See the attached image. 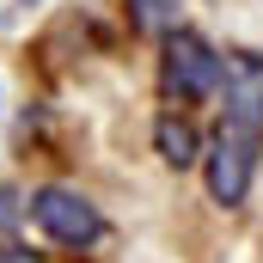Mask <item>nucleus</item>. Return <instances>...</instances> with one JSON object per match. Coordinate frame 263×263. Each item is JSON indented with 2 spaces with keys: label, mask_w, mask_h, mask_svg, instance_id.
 Wrapping results in <instances>:
<instances>
[{
  "label": "nucleus",
  "mask_w": 263,
  "mask_h": 263,
  "mask_svg": "<svg viewBox=\"0 0 263 263\" xmlns=\"http://www.w3.org/2000/svg\"><path fill=\"white\" fill-rule=\"evenodd\" d=\"M135 18L147 25V31H172V12H165V0H129Z\"/></svg>",
  "instance_id": "423d86ee"
},
{
  "label": "nucleus",
  "mask_w": 263,
  "mask_h": 263,
  "mask_svg": "<svg viewBox=\"0 0 263 263\" xmlns=\"http://www.w3.org/2000/svg\"><path fill=\"white\" fill-rule=\"evenodd\" d=\"M18 214H25L18 190H12V184H0V233H12V227H18Z\"/></svg>",
  "instance_id": "0eeeda50"
},
{
  "label": "nucleus",
  "mask_w": 263,
  "mask_h": 263,
  "mask_svg": "<svg viewBox=\"0 0 263 263\" xmlns=\"http://www.w3.org/2000/svg\"><path fill=\"white\" fill-rule=\"evenodd\" d=\"M159 86H165V98H208L220 86V55L196 31L172 25L165 31V55H159Z\"/></svg>",
  "instance_id": "f03ea898"
},
{
  "label": "nucleus",
  "mask_w": 263,
  "mask_h": 263,
  "mask_svg": "<svg viewBox=\"0 0 263 263\" xmlns=\"http://www.w3.org/2000/svg\"><path fill=\"white\" fill-rule=\"evenodd\" d=\"M25 220H31L49 245H67V251H86V245L104 239V214H98V202H86L80 190H67V184L31 190V196H25Z\"/></svg>",
  "instance_id": "f257e3e1"
},
{
  "label": "nucleus",
  "mask_w": 263,
  "mask_h": 263,
  "mask_svg": "<svg viewBox=\"0 0 263 263\" xmlns=\"http://www.w3.org/2000/svg\"><path fill=\"white\" fill-rule=\"evenodd\" d=\"M227 104V123L220 129H233V135H251L257 141L263 129V55H251V49H233V55H220V86H214Z\"/></svg>",
  "instance_id": "7ed1b4c3"
},
{
  "label": "nucleus",
  "mask_w": 263,
  "mask_h": 263,
  "mask_svg": "<svg viewBox=\"0 0 263 263\" xmlns=\"http://www.w3.org/2000/svg\"><path fill=\"white\" fill-rule=\"evenodd\" d=\"M251 178H257V141L220 129V141L208 147V196L220 208H239L251 196Z\"/></svg>",
  "instance_id": "20e7f679"
},
{
  "label": "nucleus",
  "mask_w": 263,
  "mask_h": 263,
  "mask_svg": "<svg viewBox=\"0 0 263 263\" xmlns=\"http://www.w3.org/2000/svg\"><path fill=\"white\" fill-rule=\"evenodd\" d=\"M153 147H159V159L172 165V172H190L202 159V135L190 117H178V110H165L159 123H153Z\"/></svg>",
  "instance_id": "39448f33"
},
{
  "label": "nucleus",
  "mask_w": 263,
  "mask_h": 263,
  "mask_svg": "<svg viewBox=\"0 0 263 263\" xmlns=\"http://www.w3.org/2000/svg\"><path fill=\"white\" fill-rule=\"evenodd\" d=\"M0 263H31V257H25V251H0Z\"/></svg>",
  "instance_id": "6e6552de"
}]
</instances>
